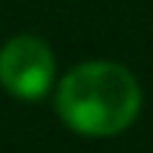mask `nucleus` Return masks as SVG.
Here are the masks:
<instances>
[{
  "instance_id": "nucleus-1",
  "label": "nucleus",
  "mask_w": 153,
  "mask_h": 153,
  "mask_svg": "<svg viewBox=\"0 0 153 153\" xmlns=\"http://www.w3.org/2000/svg\"><path fill=\"white\" fill-rule=\"evenodd\" d=\"M141 88L119 62H81L56 88L59 119L85 137H116L137 119Z\"/></svg>"
},
{
  "instance_id": "nucleus-2",
  "label": "nucleus",
  "mask_w": 153,
  "mask_h": 153,
  "mask_svg": "<svg viewBox=\"0 0 153 153\" xmlns=\"http://www.w3.org/2000/svg\"><path fill=\"white\" fill-rule=\"evenodd\" d=\"M53 50L34 34H16L0 47V88L19 100H41L53 85Z\"/></svg>"
}]
</instances>
